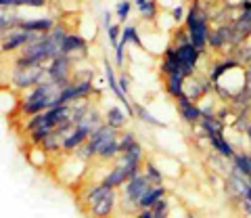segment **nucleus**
<instances>
[{
	"mask_svg": "<svg viewBox=\"0 0 251 218\" xmlns=\"http://www.w3.org/2000/svg\"><path fill=\"white\" fill-rule=\"evenodd\" d=\"M176 105H178V113L182 115V120H184L186 124H197V122H201V111H199V107H197V103H193L191 99H186V97L182 95V97L176 99Z\"/></svg>",
	"mask_w": 251,
	"mask_h": 218,
	"instance_id": "obj_8",
	"label": "nucleus"
},
{
	"mask_svg": "<svg viewBox=\"0 0 251 218\" xmlns=\"http://www.w3.org/2000/svg\"><path fill=\"white\" fill-rule=\"evenodd\" d=\"M90 138V135L86 130H82V128H74L72 132H69V135L63 138V145H61V151H65V153H75L77 149H80V147L88 141Z\"/></svg>",
	"mask_w": 251,
	"mask_h": 218,
	"instance_id": "obj_10",
	"label": "nucleus"
},
{
	"mask_svg": "<svg viewBox=\"0 0 251 218\" xmlns=\"http://www.w3.org/2000/svg\"><path fill=\"white\" fill-rule=\"evenodd\" d=\"M107 34H109V40H111V46H117V42H120V26H109Z\"/></svg>",
	"mask_w": 251,
	"mask_h": 218,
	"instance_id": "obj_26",
	"label": "nucleus"
},
{
	"mask_svg": "<svg viewBox=\"0 0 251 218\" xmlns=\"http://www.w3.org/2000/svg\"><path fill=\"white\" fill-rule=\"evenodd\" d=\"M182 84H184V76L182 74H170L168 76V84H166V88H168V95L170 97H182Z\"/></svg>",
	"mask_w": 251,
	"mask_h": 218,
	"instance_id": "obj_15",
	"label": "nucleus"
},
{
	"mask_svg": "<svg viewBox=\"0 0 251 218\" xmlns=\"http://www.w3.org/2000/svg\"><path fill=\"white\" fill-rule=\"evenodd\" d=\"M46 76H49L50 82H57L61 86H69L72 80V59L65 57V54H57L54 59H50V65L46 67Z\"/></svg>",
	"mask_w": 251,
	"mask_h": 218,
	"instance_id": "obj_3",
	"label": "nucleus"
},
{
	"mask_svg": "<svg viewBox=\"0 0 251 218\" xmlns=\"http://www.w3.org/2000/svg\"><path fill=\"white\" fill-rule=\"evenodd\" d=\"M145 176H147V181L151 183L153 187L155 185H163V174H161V170L155 166L153 162H147V166H145V172H143Z\"/></svg>",
	"mask_w": 251,
	"mask_h": 218,
	"instance_id": "obj_20",
	"label": "nucleus"
},
{
	"mask_svg": "<svg viewBox=\"0 0 251 218\" xmlns=\"http://www.w3.org/2000/svg\"><path fill=\"white\" fill-rule=\"evenodd\" d=\"M176 54H178L180 63H182V76L184 78H191L195 74V65H197V61H199L201 51L195 49L191 42H186V44L176 46Z\"/></svg>",
	"mask_w": 251,
	"mask_h": 218,
	"instance_id": "obj_4",
	"label": "nucleus"
},
{
	"mask_svg": "<svg viewBox=\"0 0 251 218\" xmlns=\"http://www.w3.org/2000/svg\"><path fill=\"white\" fill-rule=\"evenodd\" d=\"M86 53V40L82 36H75V34H67L65 40L61 42V53L59 54H65V57H69L72 53Z\"/></svg>",
	"mask_w": 251,
	"mask_h": 218,
	"instance_id": "obj_12",
	"label": "nucleus"
},
{
	"mask_svg": "<svg viewBox=\"0 0 251 218\" xmlns=\"http://www.w3.org/2000/svg\"><path fill=\"white\" fill-rule=\"evenodd\" d=\"M42 82H46V67L44 65H34V67H17V72L13 76V84L17 90L25 88H36Z\"/></svg>",
	"mask_w": 251,
	"mask_h": 218,
	"instance_id": "obj_2",
	"label": "nucleus"
},
{
	"mask_svg": "<svg viewBox=\"0 0 251 218\" xmlns=\"http://www.w3.org/2000/svg\"><path fill=\"white\" fill-rule=\"evenodd\" d=\"M151 187L153 185L147 181V176L143 172H140V174H136L134 178H130V181L126 183V199H128L130 204L136 208V204L143 199V195L149 189H151Z\"/></svg>",
	"mask_w": 251,
	"mask_h": 218,
	"instance_id": "obj_5",
	"label": "nucleus"
},
{
	"mask_svg": "<svg viewBox=\"0 0 251 218\" xmlns=\"http://www.w3.org/2000/svg\"><path fill=\"white\" fill-rule=\"evenodd\" d=\"M232 162H234L232 168H237L243 176L251 181V155L249 153H234Z\"/></svg>",
	"mask_w": 251,
	"mask_h": 218,
	"instance_id": "obj_17",
	"label": "nucleus"
},
{
	"mask_svg": "<svg viewBox=\"0 0 251 218\" xmlns=\"http://www.w3.org/2000/svg\"><path fill=\"white\" fill-rule=\"evenodd\" d=\"M149 212H151V216L153 218H168L170 216V206H168V199L163 197V199H159L157 201V204L149 210Z\"/></svg>",
	"mask_w": 251,
	"mask_h": 218,
	"instance_id": "obj_23",
	"label": "nucleus"
},
{
	"mask_svg": "<svg viewBox=\"0 0 251 218\" xmlns=\"http://www.w3.org/2000/svg\"><path fill=\"white\" fill-rule=\"evenodd\" d=\"M186 34H188V40H191V44L197 51H203L207 46V38H209L207 19H205V15H199L197 6L188 11V17H186Z\"/></svg>",
	"mask_w": 251,
	"mask_h": 218,
	"instance_id": "obj_1",
	"label": "nucleus"
},
{
	"mask_svg": "<svg viewBox=\"0 0 251 218\" xmlns=\"http://www.w3.org/2000/svg\"><path fill=\"white\" fill-rule=\"evenodd\" d=\"M115 204H117V193H115V189H107L105 195L100 197L92 208H88V210H90V214L94 218H111L113 210H115Z\"/></svg>",
	"mask_w": 251,
	"mask_h": 218,
	"instance_id": "obj_6",
	"label": "nucleus"
},
{
	"mask_svg": "<svg viewBox=\"0 0 251 218\" xmlns=\"http://www.w3.org/2000/svg\"><path fill=\"white\" fill-rule=\"evenodd\" d=\"M245 132H247V136H249V141H251V124H249V128H247Z\"/></svg>",
	"mask_w": 251,
	"mask_h": 218,
	"instance_id": "obj_31",
	"label": "nucleus"
},
{
	"mask_svg": "<svg viewBox=\"0 0 251 218\" xmlns=\"http://www.w3.org/2000/svg\"><path fill=\"white\" fill-rule=\"evenodd\" d=\"M172 19L176 23L182 21L184 19V6H174V9H172Z\"/></svg>",
	"mask_w": 251,
	"mask_h": 218,
	"instance_id": "obj_27",
	"label": "nucleus"
},
{
	"mask_svg": "<svg viewBox=\"0 0 251 218\" xmlns=\"http://www.w3.org/2000/svg\"><path fill=\"white\" fill-rule=\"evenodd\" d=\"M54 27V21L44 17V19H23L17 23L15 29H21V32H31V34H49Z\"/></svg>",
	"mask_w": 251,
	"mask_h": 218,
	"instance_id": "obj_9",
	"label": "nucleus"
},
{
	"mask_svg": "<svg viewBox=\"0 0 251 218\" xmlns=\"http://www.w3.org/2000/svg\"><path fill=\"white\" fill-rule=\"evenodd\" d=\"M111 26V13H105V27Z\"/></svg>",
	"mask_w": 251,
	"mask_h": 218,
	"instance_id": "obj_30",
	"label": "nucleus"
},
{
	"mask_svg": "<svg viewBox=\"0 0 251 218\" xmlns=\"http://www.w3.org/2000/svg\"><path fill=\"white\" fill-rule=\"evenodd\" d=\"M27 158H29V162L34 164V166L42 168V166H46V160H49V153H46L40 145H34V147H31V149L27 151Z\"/></svg>",
	"mask_w": 251,
	"mask_h": 218,
	"instance_id": "obj_19",
	"label": "nucleus"
},
{
	"mask_svg": "<svg viewBox=\"0 0 251 218\" xmlns=\"http://www.w3.org/2000/svg\"><path fill=\"white\" fill-rule=\"evenodd\" d=\"M201 126H203V132H205L207 136L224 135V128H226L216 115H211V118H201Z\"/></svg>",
	"mask_w": 251,
	"mask_h": 218,
	"instance_id": "obj_16",
	"label": "nucleus"
},
{
	"mask_svg": "<svg viewBox=\"0 0 251 218\" xmlns=\"http://www.w3.org/2000/svg\"><path fill=\"white\" fill-rule=\"evenodd\" d=\"M136 218H153V216H151V212H149V210H143V212H140Z\"/></svg>",
	"mask_w": 251,
	"mask_h": 218,
	"instance_id": "obj_29",
	"label": "nucleus"
},
{
	"mask_svg": "<svg viewBox=\"0 0 251 218\" xmlns=\"http://www.w3.org/2000/svg\"><path fill=\"white\" fill-rule=\"evenodd\" d=\"M117 84H120V90L124 92L126 97H128V92H130V80H128V78H126V74L120 78V80H117Z\"/></svg>",
	"mask_w": 251,
	"mask_h": 218,
	"instance_id": "obj_28",
	"label": "nucleus"
},
{
	"mask_svg": "<svg viewBox=\"0 0 251 218\" xmlns=\"http://www.w3.org/2000/svg\"><path fill=\"white\" fill-rule=\"evenodd\" d=\"M209 92V82H199L195 76L191 78H184V84H182V95L186 99H191L193 103H197V101H201L203 97H205Z\"/></svg>",
	"mask_w": 251,
	"mask_h": 218,
	"instance_id": "obj_7",
	"label": "nucleus"
},
{
	"mask_svg": "<svg viewBox=\"0 0 251 218\" xmlns=\"http://www.w3.org/2000/svg\"><path fill=\"white\" fill-rule=\"evenodd\" d=\"M209 138V143H211V147L222 155V158H226V160H232L234 158V149H232V145L228 143V138H226L224 135H214V136H207Z\"/></svg>",
	"mask_w": 251,
	"mask_h": 218,
	"instance_id": "obj_14",
	"label": "nucleus"
},
{
	"mask_svg": "<svg viewBox=\"0 0 251 218\" xmlns=\"http://www.w3.org/2000/svg\"><path fill=\"white\" fill-rule=\"evenodd\" d=\"M126 122H128V115H126L120 107H109L105 111V124L111 126L113 130H122L126 126Z\"/></svg>",
	"mask_w": 251,
	"mask_h": 218,
	"instance_id": "obj_13",
	"label": "nucleus"
},
{
	"mask_svg": "<svg viewBox=\"0 0 251 218\" xmlns=\"http://www.w3.org/2000/svg\"><path fill=\"white\" fill-rule=\"evenodd\" d=\"M163 197H166V187H163V185H155V187H151V189L145 193L143 199L136 204V208L138 210H151L157 201L163 199Z\"/></svg>",
	"mask_w": 251,
	"mask_h": 218,
	"instance_id": "obj_11",
	"label": "nucleus"
},
{
	"mask_svg": "<svg viewBox=\"0 0 251 218\" xmlns=\"http://www.w3.org/2000/svg\"><path fill=\"white\" fill-rule=\"evenodd\" d=\"M138 141H136V136L132 135V132H124V135L120 136V153H124V151H128L132 145H136Z\"/></svg>",
	"mask_w": 251,
	"mask_h": 218,
	"instance_id": "obj_24",
	"label": "nucleus"
},
{
	"mask_svg": "<svg viewBox=\"0 0 251 218\" xmlns=\"http://www.w3.org/2000/svg\"><path fill=\"white\" fill-rule=\"evenodd\" d=\"M134 115H138L143 122L151 124V126H163V122H159L157 118H153L151 113H149V109H145L143 105H134Z\"/></svg>",
	"mask_w": 251,
	"mask_h": 218,
	"instance_id": "obj_22",
	"label": "nucleus"
},
{
	"mask_svg": "<svg viewBox=\"0 0 251 218\" xmlns=\"http://www.w3.org/2000/svg\"><path fill=\"white\" fill-rule=\"evenodd\" d=\"M140 15H143V19H153L157 15V4L155 0H134Z\"/></svg>",
	"mask_w": 251,
	"mask_h": 218,
	"instance_id": "obj_21",
	"label": "nucleus"
},
{
	"mask_svg": "<svg viewBox=\"0 0 251 218\" xmlns=\"http://www.w3.org/2000/svg\"><path fill=\"white\" fill-rule=\"evenodd\" d=\"M61 145H63V136L59 135L57 130H52L50 135L40 143V147H42L46 153H59L61 151Z\"/></svg>",
	"mask_w": 251,
	"mask_h": 218,
	"instance_id": "obj_18",
	"label": "nucleus"
},
{
	"mask_svg": "<svg viewBox=\"0 0 251 218\" xmlns=\"http://www.w3.org/2000/svg\"><path fill=\"white\" fill-rule=\"evenodd\" d=\"M115 9H117V11H115V13H117V17H120V21L124 23L126 19L130 17V11H132V2H130V0H122V2L117 4Z\"/></svg>",
	"mask_w": 251,
	"mask_h": 218,
	"instance_id": "obj_25",
	"label": "nucleus"
}]
</instances>
